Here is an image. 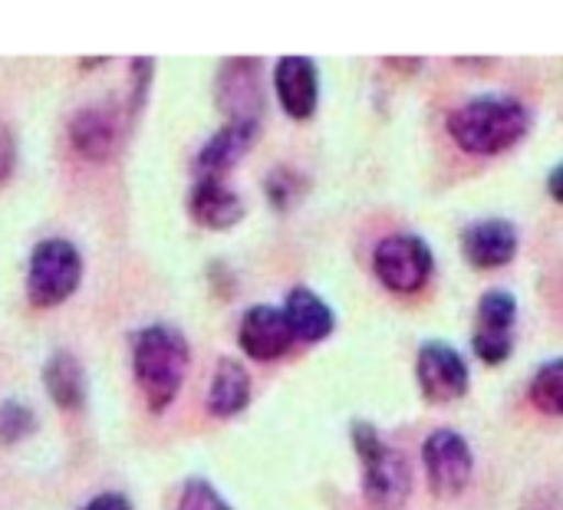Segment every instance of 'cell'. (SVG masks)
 <instances>
[{"instance_id":"obj_1","label":"cell","mask_w":563,"mask_h":510,"mask_svg":"<svg viewBox=\"0 0 563 510\" xmlns=\"http://www.w3.org/2000/svg\"><path fill=\"white\" fill-rule=\"evenodd\" d=\"M188 363H191V350L181 330L155 323L132 333V376L139 382L145 406L155 415L178 399L188 376Z\"/></svg>"},{"instance_id":"obj_21","label":"cell","mask_w":563,"mask_h":510,"mask_svg":"<svg viewBox=\"0 0 563 510\" xmlns=\"http://www.w3.org/2000/svg\"><path fill=\"white\" fill-rule=\"evenodd\" d=\"M175 510H234L221 495H218V488L211 485V481H205V478H191V481H185V488H181V495H178V505Z\"/></svg>"},{"instance_id":"obj_22","label":"cell","mask_w":563,"mask_h":510,"mask_svg":"<svg viewBox=\"0 0 563 510\" xmlns=\"http://www.w3.org/2000/svg\"><path fill=\"white\" fill-rule=\"evenodd\" d=\"M267 198H271V204L287 208L297 198V178L287 168L271 171V178H267Z\"/></svg>"},{"instance_id":"obj_23","label":"cell","mask_w":563,"mask_h":510,"mask_svg":"<svg viewBox=\"0 0 563 510\" xmlns=\"http://www.w3.org/2000/svg\"><path fill=\"white\" fill-rule=\"evenodd\" d=\"M13 165H16V142H13V132L0 125V185L10 178Z\"/></svg>"},{"instance_id":"obj_24","label":"cell","mask_w":563,"mask_h":510,"mask_svg":"<svg viewBox=\"0 0 563 510\" xmlns=\"http://www.w3.org/2000/svg\"><path fill=\"white\" fill-rule=\"evenodd\" d=\"M79 510H132V501L119 491H106V495H96L89 498Z\"/></svg>"},{"instance_id":"obj_11","label":"cell","mask_w":563,"mask_h":510,"mask_svg":"<svg viewBox=\"0 0 563 510\" xmlns=\"http://www.w3.org/2000/svg\"><path fill=\"white\" fill-rule=\"evenodd\" d=\"M274 92L280 109L303 122L317 112L320 102V69L310 56H280L274 66Z\"/></svg>"},{"instance_id":"obj_2","label":"cell","mask_w":563,"mask_h":510,"mask_svg":"<svg viewBox=\"0 0 563 510\" xmlns=\"http://www.w3.org/2000/svg\"><path fill=\"white\" fill-rule=\"evenodd\" d=\"M531 129V112L515 96H478L449 115V135L468 155H498Z\"/></svg>"},{"instance_id":"obj_4","label":"cell","mask_w":563,"mask_h":510,"mask_svg":"<svg viewBox=\"0 0 563 510\" xmlns=\"http://www.w3.org/2000/svg\"><path fill=\"white\" fill-rule=\"evenodd\" d=\"M82 280V254L66 237H46L26 260V297L33 307L49 310L66 303Z\"/></svg>"},{"instance_id":"obj_16","label":"cell","mask_w":563,"mask_h":510,"mask_svg":"<svg viewBox=\"0 0 563 510\" xmlns=\"http://www.w3.org/2000/svg\"><path fill=\"white\" fill-rule=\"evenodd\" d=\"M43 389L59 409L79 412L86 406V392H89V379H86L82 363L73 353L56 350L43 366Z\"/></svg>"},{"instance_id":"obj_5","label":"cell","mask_w":563,"mask_h":510,"mask_svg":"<svg viewBox=\"0 0 563 510\" xmlns=\"http://www.w3.org/2000/svg\"><path fill=\"white\" fill-rule=\"evenodd\" d=\"M432 251L416 234H389L373 254L376 277L393 293H416L432 277Z\"/></svg>"},{"instance_id":"obj_15","label":"cell","mask_w":563,"mask_h":510,"mask_svg":"<svg viewBox=\"0 0 563 510\" xmlns=\"http://www.w3.org/2000/svg\"><path fill=\"white\" fill-rule=\"evenodd\" d=\"M254 135H257V122H228L224 129H218L195 158L198 178H221L231 165H238L247 155Z\"/></svg>"},{"instance_id":"obj_9","label":"cell","mask_w":563,"mask_h":510,"mask_svg":"<svg viewBox=\"0 0 563 510\" xmlns=\"http://www.w3.org/2000/svg\"><path fill=\"white\" fill-rule=\"evenodd\" d=\"M416 379L429 402H455L468 392L472 373L459 350L449 343H422L416 359Z\"/></svg>"},{"instance_id":"obj_25","label":"cell","mask_w":563,"mask_h":510,"mask_svg":"<svg viewBox=\"0 0 563 510\" xmlns=\"http://www.w3.org/2000/svg\"><path fill=\"white\" fill-rule=\"evenodd\" d=\"M548 191H551V198L554 201H561L563 204V162L551 171V178H548Z\"/></svg>"},{"instance_id":"obj_8","label":"cell","mask_w":563,"mask_h":510,"mask_svg":"<svg viewBox=\"0 0 563 510\" xmlns=\"http://www.w3.org/2000/svg\"><path fill=\"white\" fill-rule=\"evenodd\" d=\"M218 109L228 122H257L264 112V82L257 59H224L214 82Z\"/></svg>"},{"instance_id":"obj_3","label":"cell","mask_w":563,"mask_h":510,"mask_svg":"<svg viewBox=\"0 0 563 510\" xmlns=\"http://www.w3.org/2000/svg\"><path fill=\"white\" fill-rule=\"evenodd\" d=\"M353 445L363 462V495L373 510H399L412 491V468L402 452L379 439L369 422L353 425Z\"/></svg>"},{"instance_id":"obj_17","label":"cell","mask_w":563,"mask_h":510,"mask_svg":"<svg viewBox=\"0 0 563 510\" xmlns=\"http://www.w3.org/2000/svg\"><path fill=\"white\" fill-rule=\"evenodd\" d=\"M284 317L300 343H320L333 333L336 317L333 310L310 290V287H294L284 303Z\"/></svg>"},{"instance_id":"obj_14","label":"cell","mask_w":563,"mask_h":510,"mask_svg":"<svg viewBox=\"0 0 563 510\" xmlns=\"http://www.w3.org/2000/svg\"><path fill=\"white\" fill-rule=\"evenodd\" d=\"M188 214L211 231H228L244 218V201L221 178H198L188 195Z\"/></svg>"},{"instance_id":"obj_20","label":"cell","mask_w":563,"mask_h":510,"mask_svg":"<svg viewBox=\"0 0 563 510\" xmlns=\"http://www.w3.org/2000/svg\"><path fill=\"white\" fill-rule=\"evenodd\" d=\"M36 432V412L26 402H0V445H16Z\"/></svg>"},{"instance_id":"obj_6","label":"cell","mask_w":563,"mask_h":510,"mask_svg":"<svg viewBox=\"0 0 563 510\" xmlns=\"http://www.w3.org/2000/svg\"><path fill=\"white\" fill-rule=\"evenodd\" d=\"M422 462H426V475H429L432 491L442 498L462 495L472 481V472H475L472 445L455 429H435L422 445Z\"/></svg>"},{"instance_id":"obj_18","label":"cell","mask_w":563,"mask_h":510,"mask_svg":"<svg viewBox=\"0 0 563 510\" xmlns=\"http://www.w3.org/2000/svg\"><path fill=\"white\" fill-rule=\"evenodd\" d=\"M251 402V376L247 369L224 356L218 366H214V376H211V389H208V412L218 415V419H234L247 409Z\"/></svg>"},{"instance_id":"obj_7","label":"cell","mask_w":563,"mask_h":510,"mask_svg":"<svg viewBox=\"0 0 563 510\" xmlns=\"http://www.w3.org/2000/svg\"><path fill=\"white\" fill-rule=\"evenodd\" d=\"M515 323H518V300L508 290H488L478 300L475 336L472 346L482 363L498 366L511 356L515 346Z\"/></svg>"},{"instance_id":"obj_19","label":"cell","mask_w":563,"mask_h":510,"mask_svg":"<svg viewBox=\"0 0 563 510\" xmlns=\"http://www.w3.org/2000/svg\"><path fill=\"white\" fill-rule=\"evenodd\" d=\"M531 402L544 415H563V359L544 363L531 379Z\"/></svg>"},{"instance_id":"obj_13","label":"cell","mask_w":563,"mask_h":510,"mask_svg":"<svg viewBox=\"0 0 563 510\" xmlns=\"http://www.w3.org/2000/svg\"><path fill=\"white\" fill-rule=\"evenodd\" d=\"M462 247L472 267L478 270H498L515 260L518 254V228L505 218L475 221L462 234Z\"/></svg>"},{"instance_id":"obj_10","label":"cell","mask_w":563,"mask_h":510,"mask_svg":"<svg viewBox=\"0 0 563 510\" xmlns=\"http://www.w3.org/2000/svg\"><path fill=\"white\" fill-rule=\"evenodd\" d=\"M297 343L284 310L277 307H251L244 317H241V326H238V346L257 359V363H271V359H280L290 353V346Z\"/></svg>"},{"instance_id":"obj_12","label":"cell","mask_w":563,"mask_h":510,"mask_svg":"<svg viewBox=\"0 0 563 510\" xmlns=\"http://www.w3.org/2000/svg\"><path fill=\"white\" fill-rule=\"evenodd\" d=\"M122 138V119L112 106H86L69 119V145L86 162H109Z\"/></svg>"}]
</instances>
